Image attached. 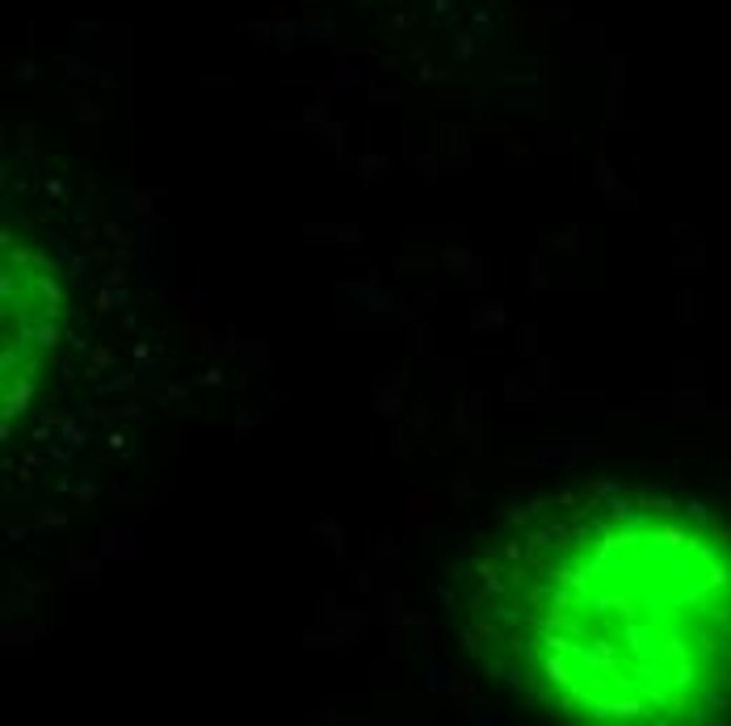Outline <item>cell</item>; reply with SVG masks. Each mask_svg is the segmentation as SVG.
<instances>
[{
    "instance_id": "1",
    "label": "cell",
    "mask_w": 731,
    "mask_h": 726,
    "mask_svg": "<svg viewBox=\"0 0 731 726\" xmlns=\"http://www.w3.org/2000/svg\"><path fill=\"white\" fill-rule=\"evenodd\" d=\"M484 667L542 718L710 722L731 710V529L652 491L563 500L487 554Z\"/></svg>"
},
{
    "instance_id": "2",
    "label": "cell",
    "mask_w": 731,
    "mask_h": 726,
    "mask_svg": "<svg viewBox=\"0 0 731 726\" xmlns=\"http://www.w3.org/2000/svg\"><path fill=\"white\" fill-rule=\"evenodd\" d=\"M55 286L46 265L30 252L4 248V403L26 399V382L38 378L51 353Z\"/></svg>"
}]
</instances>
